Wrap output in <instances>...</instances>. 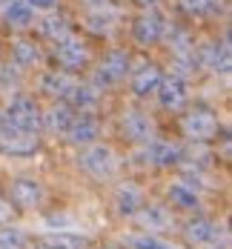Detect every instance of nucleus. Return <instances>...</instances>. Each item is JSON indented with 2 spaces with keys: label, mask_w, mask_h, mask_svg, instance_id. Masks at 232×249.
<instances>
[{
  "label": "nucleus",
  "mask_w": 232,
  "mask_h": 249,
  "mask_svg": "<svg viewBox=\"0 0 232 249\" xmlns=\"http://www.w3.org/2000/svg\"><path fill=\"white\" fill-rule=\"evenodd\" d=\"M3 121L9 126H15V129H20V132L37 135V132L43 129V112H40V106L35 103V98L18 95V98H12V103L6 106Z\"/></svg>",
  "instance_id": "1"
},
{
  "label": "nucleus",
  "mask_w": 232,
  "mask_h": 249,
  "mask_svg": "<svg viewBox=\"0 0 232 249\" xmlns=\"http://www.w3.org/2000/svg\"><path fill=\"white\" fill-rule=\"evenodd\" d=\"M80 169L83 172H89L92 178H112V175L121 169V155L112 149L109 143H92V146H86L83 155H80Z\"/></svg>",
  "instance_id": "2"
},
{
  "label": "nucleus",
  "mask_w": 232,
  "mask_h": 249,
  "mask_svg": "<svg viewBox=\"0 0 232 249\" xmlns=\"http://www.w3.org/2000/svg\"><path fill=\"white\" fill-rule=\"evenodd\" d=\"M40 149V138L32 132H20L6 121L0 124V155L6 158H29Z\"/></svg>",
  "instance_id": "3"
},
{
  "label": "nucleus",
  "mask_w": 232,
  "mask_h": 249,
  "mask_svg": "<svg viewBox=\"0 0 232 249\" xmlns=\"http://www.w3.org/2000/svg\"><path fill=\"white\" fill-rule=\"evenodd\" d=\"M46 198V189L37 178H15L9 186V203L18 209H37Z\"/></svg>",
  "instance_id": "4"
},
{
  "label": "nucleus",
  "mask_w": 232,
  "mask_h": 249,
  "mask_svg": "<svg viewBox=\"0 0 232 249\" xmlns=\"http://www.w3.org/2000/svg\"><path fill=\"white\" fill-rule=\"evenodd\" d=\"M54 60H57V66L63 72H77V69H83L89 63V49H86L83 40H77L75 35H69V37L54 43Z\"/></svg>",
  "instance_id": "5"
},
{
  "label": "nucleus",
  "mask_w": 232,
  "mask_h": 249,
  "mask_svg": "<svg viewBox=\"0 0 232 249\" xmlns=\"http://www.w3.org/2000/svg\"><path fill=\"white\" fill-rule=\"evenodd\" d=\"M180 132L189 138V141H209L218 135V118L209 112V109H192L189 115H183L180 121Z\"/></svg>",
  "instance_id": "6"
},
{
  "label": "nucleus",
  "mask_w": 232,
  "mask_h": 249,
  "mask_svg": "<svg viewBox=\"0 0 232 249\" xmlns=\"http://www.w3.org/2000/svg\"><path fill=\"white\" fill-rule=\"evenodd\" d=\"M129 75V54L121 49L109 52L106 57H103V63L98 66V72H95V89H101V86H115V83H121V80H126Z\"/></svg>",
  "instance_id": "7"
},
{
  "label": "nucleus",
  "mask_w": 232,
  "mask_h": 249,
  "mask_svg": "<svg viewBox=\"0 0 232 249\" xmlns=\"http://www.w3.org/2000/svg\"><path fill=\"white\" fill-rule=\"evenodd\" d=\"M158 100H161V106L163 109H169V112H180L186 103H189V83H186V77L180 75H169L161 80V86H158Z\"/></svg>",
  "instance_id": "8"
},
{
  "label": "nucleus",
  "mask_w": 232,
  "mask_h": 249,
  "mask_svg": "<svg viewBox=\"0 0 232 249\" xmlns=\"http://www.w3.org/2000/svg\"><path fill=\"white\" fill-rule=\"evenodd\" d=\"M121 129H124V135H126L132 143H143V146H146L155 138V121L149 115H143V112H135V109L124 112Z\"/></svg>",
  "instance_id": "9"
},
{
  "label": "nucleus",
  "mask_w": 232,
  "mask_h": 249,
  "mask_svg": "<svg viewBox=\"0 0 232 249\" xmlns=\"http://www.w3.org/2000/svg\"><path fill=\"white\" fill-rule=\"evenodd\" d=\"M66 138H69V143H75V146H92V143H98V138H101V124H98V118H92V112L75 115V121L69 126Z\"/></svg>",
  "instance_id": "10"
},
{
  "label": "nucleus",
  "mask_w": 232,
  "mask_h": 249,
  "mask_svg": "<svg viewBox=\"0 0 232 249\" xmlns=\"http://www.w3.org/2000/svg\"><path fill=\"white\" fill-rule=\"evenodd\" d=\"M132 218L143 226V232H149V235L163 232V229H169V226H172V212H169L163 203H143Z\"/></svg>",
  "instance_id": "11"
},
{
  "label": "nucleus",
  "mask_w": 232,
  "mask_h": 249,
  "mask_svg": "<svg viewBox=\"0 0 232 249\" xmlns=\"http://www.w3.org/2000/svg\"><path fill=\"white\" fill-rule=\"evenodd\" d=\"M146 160L152 166H161V169H169V166H178L183 160V149L172 141H161V138H152L146 143Z\"/></svg>",
  "instance_id": "12"
},
{
  "label": "nucleus",
  "mask_w": 232,
  "mask_h": 249,
  "mask_svg": "<svg viewBox=\"0 0 232 249\" xmlns=\"http://www.w3.org/2000/svg\"><path fill=\"white\" fill-rule=\"evenodd\" d=\"M163 35H166V23H163V18L158 12H143L138 18V23H135V40L141 46H155L158 40H163Z\"/></svg>",
  "instance_id": "13"
},
{
  "label": "nucleus",
  "mask_w": 232,
  "mask_h": 249,
  "mask_svg": "<svg viewBox=\"0 0 232 249\" xmlns=\"http://www.w3.org/2000/svg\"><path fill=\"white\" fill-rule=\"evenodd\" d=\"M143 203H146L143 189H141L138 183H132V180L121 183V186L115 189V206H118V212H121V215H126V218H132Z\"/></svg>",
  "instance_id": "14"
},
{
  "label": "nucleus",
  "mask_w": 232,
  "mask_h": 249,
  "mask_svg": "<svg viewBox=\"0 0 232 249\" xmlns=\"http://www.w3.org/2000/svg\"><path fill=\"white\" fill-rule=\"evenodd\" d=\"M77 80L72 72H63V69H52L46 75L40 77V92H46L49 98H57L63 100L69 92H72V86H75Z\"/></svg>",
  "instance_id": "15"
},
{
  "label": "nucleus",
  "mask_w": 232,
  "mask_h": 249,
  "mask_svg": "<svg viewBox=\"0 0 232 249\" xmlns=\"http://www.w3.org/2000/svg\"><path fill=\"white\" fill-rule=\"evenodd\" d=\"M166 198H169V203H172L175 209H183V212H192V209L201 206V195H198L195 183H189V180H175V183L169 186Z\"/></svg>",
  "instance_id": "16"
},
{
  "label": "nucleus",
  "mask_w": 232,
  "mask_h": 249,
  "mask_svg": "<svg viewBox=\"0 0 232 249\" xmlns=\"http://www.w3.org/2000/svg\"><path fill=\"white\" fill-rule=\"evenodd\" d=\"M75 109L69 106V103H54L49 112L43 115V129L46 132H52V135H66L69 132V126H72V121H75Z\"/></svg>",
  "instance_id": "17"
},
{
  "label": "nucleus",
  "mask_w": 232,
  "mask_h": 249,
  "mask_svg": "<svg viewBox=\"0 0 232 249\" xmlns=\"http://www.w3.org/2000/svg\"><path fill=\"white\" fill-rule=\"evenodd\" d=\"M161 69L152 66V63H146V66H141V69H135V75H132V92L138 95V98H149L158 92V86H161Z\"/></svg>",
  "instance_id": "18"
},
{
  "label": "nucleus",
  "mask_w": 232,
  "mask_h": 249,
  "mask_svg": "<svg viewBox=\"0 0 232 249\" xmlns=\"http://www.w3.org/2000/svg\"><path fill=\"white\" fill-rule=\"evenodd\" d=\"M218 235H221V226L215 224V221H209V218H195V221L186 224V241L195 244V247H209V244H215Z\"/></svg>",
  "instance_id": "19"
},
{
  "label": "nucleus",
  "mask_w": 232,
  "mask_h": 249,
  "mask_svg": "<svg viewBox=\"0 0 232 249\" xmlns=\"http://www.w3.org/2000/svg\"><path fill=\"white\" fill-rule=\"evenodd\" d=\"M63 103H69L77 115H80V112H92V109L101 103V89L86 86V83H75V86H72V92L63 98Z\"/></svg>",
  "instance_id": "20"
},
{
  "label": "nucleus",
  "mask_w": 232,
  "mask_h": 249,
  "mask_svg": "<svg viewBox=\"0 0 232 249\" xmlns=\"http://www.w3.org/2000/svg\"><path fill=\"white\" fill-rule=\"evenodd\" d=\"M3 20L12 29H26V26L35 23V9L26 0H9L3 6Z\"/></svg>",
  "instance_id": "21"
},
{
  "label": "nucleus",
  "mask_w": 232,
  "mask_h": 249,
  "mask_svg": "<svg viewBox=\"0 0 232 249\" xmlns=\"http://www.w3.org/2000/svg\"><path fill=\"white\" fill-rule=\"evenodd\" d=\"M40 249H89V241L75 232H49L37 241Z\"/></svg>",
  "instance_id": "22"
},
{
  "label": "nucleus",
  "mask_w": 232,
  "mask_h": 249,
  "mask_svg": "<svg viewBox=\"0 0 232 249\" xmlns=\"http://www.w3.org/2000/svg\"><path fill=\"white\" fill-rule=\"evenodd\" d=\"M204 66L212 72L230 75V46L227 43H212L204 49Z\"/></svg>",
  "instance_id": "23"
},
{
  "label": "nucleus",
  "mask_w": 232,
  "mask_h": 249,
  "mask_svg": "<svg viewBox=\"0 0 232 249\" xmlns=\"http://www.w3.org/2000/svg\"><path fill=\"white\" fill-rule=\"evenodd\" d=\"M12 60H15L18 69H32V66L40 63V49L32 40H18L12 46Z\"/></svg>",
  "instance_id": "24"
},
{
  "label": "nucleus",
  "mask_w": 232,
  "mask_h": 249,
  "mask_svg": "<svg viewBox=\"0 0 232 249\" xmlns=\"http://www.w3.org/2000/svg\"><path fill=\"white\" fill-rule=\"evenodd\" d=\"M40 32L49 37L52 43H57V40H63V37H69L72 35V29H69V23L60 18V15H49L43 23H40Z\"/></svg>",
  "instance_id": "25"
},
{
  "label": "nucleus",
  "mask_w": 232,
  "mask_h": 249,
  "mask_svg": "<svg viewBox=\"0 0 232 249\" xmlns=\"http://www.w3.org/2000/svg\"><path fill=\"white\" fill-rule=\"evenodd\" d=\"M126 244H129L132 249H175L172 244L161 241L158 235H149V232H138V235H129Z\"/></svg>",
  "instance_id": "26"
},
{
  "label": "nucleus",
  "mask_w": 232,
  "mask_h": 249,
  "mask_svg": "<svg viewBox=\"0 0 232 249\" xmlns=\"http://www.w3.org/2000/svg\"><path fill=\"white\" fill-rule=\"evenodd\" d=\"M26 244H29V238H26L23 229H18V226L0 229V249H23Z\"/></svg>",
  "instance_id": "27"
},
{
  "label": "nucleus",
  "mask_w": 232,
  "mask_h": 249,
  "mask_svg": "<svg viewBox=\"0 0 232 249\" xmlns=\"http://www.w3.org/2000/svg\"><path fill=\"white\" fill-rule=\"evenodd\" d=\"M183 9L195 18H206V15H215L221 9V0H180Z\"/></svg>",
  "instance_id": "28"
},
{
  "label": "nucleus",
  "mask_w": 232,
  "mask_h": 249,
  "mask_svg": "<svg viewBox=\"0 0 232 249\" xmlns=\"http://www.w3.org/2000/svg\"><path fill=\"white\" fill-rule=\"evenodd\" d=\"M12 212H15V206L6 198H0V224H9L12 221Z\"/></svg>",
  "instance_id": "29"
},
{
  "label": "nucleus",
  "mask_w": 232,
  "mask_h": 249,
  "mask_svg": "<svg viewBox=\"0 0 232 249\" xmlns=\"http://www.w3.org/2000/svg\"><path fill=\"white\" fill-rule=\"evenodd\" d=\"M26 3H29L35 12H49V9L54 6V3H57V0H26Z\"/></svg>",
  "instance_id": "30"
},
{
  "label": "nucleus",
  "mask_w": 232,
  "mask_h": 249,
  "mask_svg": "<svg viewBox=\"0 0 232 249\" xmlns=\"http://www.w3.org/2000/svg\"><path fill=\"white\" fill-rule=\"evenodd\" d=\"M6 3H9V0H0V6H6Z\"/></svg>",
  "instance_id": "31"
}]
</instances>
